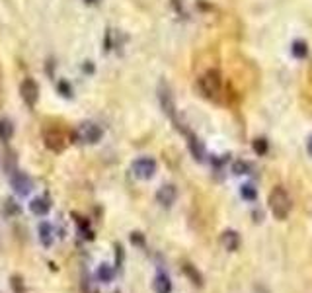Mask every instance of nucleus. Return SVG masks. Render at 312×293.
I'll use <instances>...</instances> for the list:
<instances>
[{"label": "nucleus", "mask_w": 312, "mask_h": 293, "mask_svg": "<svg viewBox=\"0 0 312 293\" xmlns=\"http://www.w3.org/2000/svg\"><path fill=\"white\" fill-rule=\"evenodd\" d=\"M269 209L275 215V219H279V221H285L289 217L292 209V202L291 195H289V192L285 188L275 186L271 190V194H269Z\"/></svg>", "instance_id": "f257e3e1"}, {"label": "nucleus", "mask_w": 312, "mask_h": 293, "mask_svg": "<svg viewBox=\"0 0 312 293\" xmlns=\"http://www.w3.org/2000/svg\"><path fill=\"white\" fill-rule=\"evenodd\" d=\"M221 75H219V70H207L205 75H201L199 78V90H201V94L205 98H209V100H217V98L221 96Z\"/></svg>", "instance_id": "f03ea898"}, {"label": "nucleus", "mask_w": 312, "mask_h": 293, "mask_svg": "<svg viewBox=\"0 0 312 293\" xmlns=\"http://www.w3.org/2000/svg\"><path fill=\"white\" fill-rule=\"evenodd\" d=\"M43 143L47 146L49 151H53V153H63L65 151V146H67V137L65 133L57 129V127H47L45 131H43Z\"/></svg>", "instance_id": "7ed1b4c3"}, {"label": "nucleus", "mask_w": 312, "mask_h": 293, "mask_svg": "<svg viewBox=\"0 0 312 293\" xmlns=\"http://www.w3.org/2000/svg\"><path fill=\"white\" fill-rule=\"evenodd\" d=\"M156 168H158V164H156L154 158H150V156H141V158H136L135 162L131 164V170H133V174L139 180H150L156 174Z\"/></svg>", "instance_id": "20e7f679"}, {"label": "nucleus", "mask_w": 312, "mask_h": 293, "mask_svg": "<svg viewBox=\"0 0 312 293\" xmlns=\"http://www.w3.org/2000/svg\"><path fill=\"white\" fill-rule=\"evenodd\" d=\"M76 139L88 145H96L102 139V129L96 123H80L76 129Z\"/></svg>", "instance_id": "39448f33"}, {"label": "nucleus", "mask_w": 312, "mask_h": 293, "mask_svg": "<svg viewBox=\"0 0 312 293\" xmlns=\"http://www.w3.org/2000/svg\"><path fill=\"white\" fill-rule=\"evenodd\" d=\"M20 94H22V100L28 104L29 107H33L39 100V86L33 78H26L22 84H20Z\"/></svg>", "instance_id": "423d86ee"}, {"label": "nucleus", "mask_w": 312, "mask_h": 293, "mask_svg": "<svg viewBox=\"0 0 312 293\" xmlns=\"http://www.w3.org/2000/svg\"><path fill=\"white\" fill-rule=\"evenodd\" d=\"M178 199V190L174 184H164L162 188H158L156 192V202L162 205V207H172Z\"/></svg>", "instance_id": "0eeeda50"}, {"label": "nucleus", "mask_w": 312, "mask_h": 293, "mask_svg": "<svg viewBox=\"0 0 312 293\" xmlns=\"http://www.w3.org/2000/svg\"><path fill=\"white\" fill-rule=\"evenodd\" d=\"M160 104H162V109H164L166 116L170 117L174 123H178V117H176V102L168 86L160 88Z\"/></svg>", "instance_id": "6e6552de"}, {"label": "nucleus", "mask_w": 312, "mask_h": 293, "mask_svg": "<svg viewBox=\"0 0 312 293\" xmlns=\"http://www.w3.org/2000/svg\"><path fill=\"white\" fill-rule=\"evenodd\" d=\"M12 188L16 190V194L28 195L31 192V188H33V182H31V178L26 172H16L12 176Z\"/></svg>", "instance_id": "1a4fd4ad"}, {"label": "nucleus", "mask_w": 312, "mask_h": 293, "mask_svg": "<svg viewBox=\"0 0 312 293\" xmlns=\"http://www.w3.org/2000/svg\"><path fill=\"white\" fill-rule=\"evenodd\" d=\"M29 211L33 215H37V217H43V215H47L51 211V199H49L47 195H39V197H33L31 202H29Z\"/></svg>", "instance_id": "9d476101"}, {"label": "nucleus", "mask_w": 312, "mask_h": 293, "mask_svg": "<svg viewBox=\"0 0 312 293\" xmlns=\"http://www.w3.org/2000/svg\"><path fill=\"white\" fill-rule=\"evenodd\" d=\"M221 244H223L228 252H236V250L240 248V234L236 233V231H232V229H228V231H224V233L221 234Z\"/></svg>", "instance_id": "9b49d317"}, {"label": "nucleus", "mask_w": 312, "mask_h": 293, "mask_svg": "<svg viewBox=\"0 0 312 293\" xmlns=\"http://www.w3.org/2000/svg\"><path fill=\"white\" fill-rule=\"evenodd\" d=\"M152 291L154 293H172V280L166 273H156L152 280Z\"/></svg>", "instance_id": "f8f14e48"}, {"label": "nucleus", "mask_w": 312, "mask_h": 293, "mask_svg": "<svg viewBox=\"0 0 312 293\" xmlns=\"http://www.w3.org/2000/svg\"><path fill=\"white\" fill-rule=\"evenodd\" d=\"M187 143H189V151H191V155H193V158L195 160H203L205 158V146H203V143L197 139L195 135H191V133H187Z\"/></svg>", "instance_id": "ddd939ff"}, {"label": "nucleus", "mask_w": 312, "mask_h": 293, "mask_svg": "<svg viewBox=\"0 0 312 293\" xmlns=\"http://www.w3.org/2000/svg\"><path fill=\"white\" fill-rule=\"evenodd\" d=\"M96 278L104 283H111L115 280V268L109 264H100L96 270Z\"/></svg>", "instance_id": "4468645a"}, {"label": "nucleus", "mask_w": 312, "mask_h": 293, "mask_svg": "<svg viewBox=\"0 0 312 293\" xmlns=\"http://www.w3.org/2000/svg\"><path fill=\"white\" fill-rule=\"evenodd\" d=\"M182 272L189 278V282L193 283V285H197V287H201V285H203V276L199 273V270L195 268L193 264H184V266H182Z\"/></svg>", "instance_id": "2eb2a0df"}, {"label": "nucleus", "mask_w": 312, "mask_h": 293, "mask_svg": "<svg viewBox=\"0 0 312 293\" xmlns=\"http://www.w3.org/2000/svg\"><path fill=\"white\" fill-rule=\"evenodd\" d=\"M39 241L43 246H51L53 244V227L47 223V221H43V223H39Z\"/></svg>", "instance_id": "dca6fc26"}, {"label": "nucleus", "mask_w": 312, "mask_h": 293, "mask_svg": "<svg viewBox=\"0 0 312 293\" xmlns=\"http://www.w3.org/2000/svg\"><path fill=\"white\" fill-rule=\"evenodd\" d=\"M14 135V127L10 123L8 119H0V141L2 143H8L10 139Z\"/></svg>", "instance_id": "f3484780"}, {"label": "nucleus", "mask_w": 312, "mask_h": 293, "mask_svg": "<svg viewBox=\"0 0 312 293\" xmlns=\"http://www.w3.org/2000/svg\"><path fill=\"white\" fill-rule=\"evenodd\" d=\"M254 153L260 156H265L267 155V151H269V143H267V139H263V137H258V139H254Z\"/></svg>", "instance_id": "a211bd4d"}, {"label": "nucleus", "mask_w": 312, "mask_h": 293, "mask_svg": "<svg viewBox=\"0 0 312 293\" xmlns=\"http://www.w3.org/2000/svg\"><path fill=\"white\" fill-rule=\"evenodd\" d=\"M240 195H242L246 202H256V197H258V192H256V188L252 184H244L240 188Z\"/></svg>", "instance_id": "6ab92c4d"}, {"label": "nucleus", "mask_w": 312, "mask_h": 293, "mask_svg": "<svg viewBox=\"0 0 312 293\" xmlns=\"http://www.w3.org/2000/svg\"><path fill=\"white\" fill-rule=\"evenodd\" d=\"M306 53H308V47H306V43H304L302 39H299V41L292 43V55H295V57L302 59V57H306Z\"/></svg>", "instance_id": "aec40b11"}, {"label": "nucleus", "mask_w": 312, "mask_h": 293, "mask_svg": "<svg viewBox=\"0 0 312 293\" xmlns=\"http://www.w3.org/2000/svg\"><path fill=\"white\" fill-rule=\"evenodd\" d=\"M232 172H234L236 176L248 174V172H250V164H248V162H244V160H234Z\"/></svg>", "instance_id": "412c9836"}, {"label": "nucleus", "mask_w": 312, "mask_h": 293, "mask_svg": "<svg viewBox=\"0 0 312 293\" xmlns=\"http://www.w3.org/2000/svg\"><path fill=\"white\" fill-rule=\"evenodd\" d=\"M10 285H12L14 293H26V285H24L20 276H12V278H10Z\"/></svg>", "instance_id": "4be33fe9"}, {"label": "nucleus", "mask_w": 312, "mask_h": 293, "mask_svg": "<svg viewBox=\"0 0 312 293\" xmlns=\"http://www.w3.org/2000/svg\"><path fill=\"white\" fill-rule=\"evenodd\" d=\"M4 213L6 215H18L20 213V205L14 202V199H8L6 205H4Z\"/></svg>", "instance_id": "5701e85b"}, {"label": "nucleus", "mask_w": 312, "mask_h": 293, "mask_svg": "<svg viewBox=\"0 0 312 293\" xmlns=\"http://www.w3.org/2000/svg\"><path fill=\"white\" fill-rule=\"evenodd\" d=\"M123 260H125V250L121 244H115V268H121Z\"/></svg>", "instance_id": "b1692460"}, {"label": "nucleus", "mask_w": 312, "mask_h": 293, "mask_svg": "<svg viewBox=\"0 0 312 293\" xmlns=\"http://www.w3.org/2000/svg\"><path fill=\"white\" fill-rule=\"evenodd\" d=\"M129 239H131V243L135 244V246H145V234L139 233V231H133Z\"/></svg>", "instance_id": "393cba45"}, {"label": "nucleus", "mask_w": 312, "mask_h": 293, "mask_svg": "<svg viewBox=\"0 0 312 293\" xmlns=\"http://www.w3.org/2000/svg\"><path fill=\"white\" fill-rule=\"evenodd\" d=\"M306 151H308V155L312 156V135L308 137V143H306Z\"/></svg>", "instance_id": "a878e982"}, {"label": "nucleus", "mask_w": 312, "mask_h": 293, "mask_svg": "<svg viewBox=\"0 0 312 293\" xmlns=\"http://www.w3.org/2000/svg\"><path fill=\"white\" fill-rule=\"evenodd\" d=\"M0 78H2V70H0Z\"/></svg>", "instance_id": "bb28decb"}, {"label": "nucleus", "mask_w": 312, "mask_h": 293, "mask_svg": "<svg viewBox=\"0 0 312 293\" xmlns=\"http://www.w3.org/2000/svg\"><path fill=\"white\" fill-rule=\"evenodd\" d=\"M115 293H119V291H115Z\"/></svg>", "instance_id": "cd10ccee"}]
</instances>
